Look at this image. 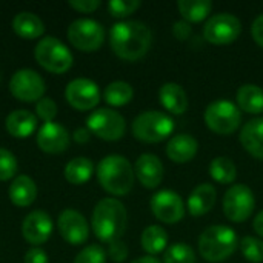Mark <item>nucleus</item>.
I'll return each instance as SVG.
<instances>
[{"instance_id":"f257e3e1","label":"nucleus","mask_w":263,"mask_h":263,"mask_svg":"<svg viewBox=\"0 0 263 263\" xmlns=\"http://www.w3.org/2000/svg\"><path fill=\"white\" fill-rule=\"evenodd\" d=\"M151 42V29L139 20L117 22L109 31V43L112 51L116 55L128 62L142 59L148 52Z\"/></svg>"},{"instance_id":"f03ea898","label":"nucleus","mask_w":263,"mask_h":263,"mask_svg":"<svg viewBox=\"0 0 263 263\" xmlns=\"http://www.w3.org/2000/svg\"><path fill=\"white\" fill-rule=\"evenodd\" d=\"M91 225L99 240L106 243L120 240L128 225L125 205L112 197L102 199L92 211Z\"/></svg>"},{"instance_id":"7ed1b4c3","label":"nucleus","mask_w":263,"mask_h":263,"mask_svg":"<svg viewBox=\"0 0 263 263\" xmlns=\"http://www.w3.org/2000/svg\"><path fill=\"white\" fill-rule=\"evenodd\" d=\"M97 179L105 191L112 196H125L133 190L134 170L126 157L109 154L97 165Z\"/></svg>"},{"instance_id":"20e7f679","label":"nucleus","mask_w":263,"mask_h":263,"mask_svg":"<svg viewBox=\"0 0 263 263\" xmlns=\"http://www.w3.org/2000/svg\"><path fill=\"white\" fill-rule=\"evenodd\" d=\"M239 247L237 234L225 225L206 228L199 237V251L208 262H223L230 259Z\"/></svg>"},{"instance_id":"39448f33","label":"nucleus","mask_w":263,"mask_h":263,"mask_svg":"<svg viewBox=\"0 0 263 263\" xmlns=\"http://www.w3.org/2000/svg\"><path fill=\"white\" fill-rule=\"evenodd\" d=\"M34 57L40 66L54 74L66 72L74 63V57L69 48L62 40L52 35L39 40L34 49Z\"/></svg>"},{"instance_id":"423d86ee","label":"nucleus","mask_w":263,"mask_h":263,"mask_svg":"<svg viewBox=\"0 0 263 263\" xmlns=\"http://www.w3.org/2000/svg\"><path fill=\"white\" fill-rule=\"evenodd\" d=\"M174 131V120L162 111H145L133 122V134L145 143H159Z\"/></svg>"},{"instance_id":"0eeeda50","label":"nucleus","mask_w":263,"mask_h":263,"mask_svg":"<svg viewBox=\"0 0 263 263\" xmlns=\"http://www.w3.org/2000/svg\"><path fill=\"white\" fill-rule=\"evenodd\" d=\"M240 122L242 116L239 106L230 100H216L205 109V123L216 134H233L240 126Z\"/></svg>"},{"instance_id":"6e6552de","label":"nucleus","mask_w":263,"mask_h":263,"mask_svg":"<svg viewBox=\"0 0 263 263\" xmlns=\"http://www.w3.org/2000/svg\"><path fill=\"white\" fill-rule=\"evenodd\" d=\"M86 128L94 136L108 142H114L125 136L126 122L123 116L119 114L117 111L109 109V108H100V109L92 111L88 116Z\"/></svg>"},{"instance_id":"1a4fd4ad","label":"nucleus","mask_w":263,"mask_h":263,"mask_svg":"<svg viewBox=\"0 0 263 263\" xmlns=\"http://www.w3.org/2000/svg\"><path fill=\"white\" fill-rule=\"evenodd\" d=\"M68 39L74 48L92 52L103 45L105 29L94 18H77L68 28Z\"/></svg>"},{"instance_id":"9d476101","label":"nucleus","mask_w":263,"mask_h":263,"mask_svg":"<svg viewBox=\"0 0 263 263\" xmlns=\"http://www.w3.org/2000/svg\"><path fill=\"white\" fill-rule=\"evenodd\" d=\"M223 214L227 219L236 223H242L248 220L254 211V194L251 188L243 183L233 185L223 196Z\"/></svg>"},{"instance_id":"9b49d317","label":"nucleus","mask_w":263,"mask_h":263,"mask_svg":"<svg viewBox=\"0 0 263 263\" xmlns=\"http://www.w3.org/2000/svg\"><path fill=\"white\" fill-rule=\"evenodd\" d=\"M45 80L42 79V76L31 69V68H22L17 69L11 80H9V91L11 94L22 100V102H39L40 99H43L45 94Z\"/></svg>"},{"instance_id":"f8f14e48","label":"nucleus","mask_w":263,"mask_h":263,"mask_svg":"<svg viewBox=\"0 0 263 263\" xmlns=\"http://www.w3.org/2000/svg\"><path fill=\"white\" fill-rule=\"evenodd\" d=\"M242 32L240 20L230 14L220 12L213 15L203 26V37L213 45H228L233 43Z\"/></svg>"},{"instance_id":"ddd939ff","label":"nucleus","mask_w":263,"mask_h":263,"mask_svg":"<svg viewBox=\"0 0 263 263\" xmlns=\"http://www.w3.org/2000/svg\"><path fill=\"white\" fill-rule=\"evenodd\" d=\"M65 97L72 108L79 111H89L100 102V89L94 80L79 77L66 85Z\"/></svg>"},{"instance_id":"4468645a","label":"nucleus","mask_w":263,"mask_h":263,"mask_svg":"<svg viewBox=\"0 0 263 263\" xmlns=\"http://www.w3.org/2000/svg\"><path fill=\"white\" fill-rule=\"evenodd\" d=\"M149 206L156 219L168 225L180 222L185 216V205L182 197L171 190L156 193L149 202Z\"/></svg>"},{"instance_id":"2eb2a0df","label":"nucleus","mask_w":263,"mask_h":263,"mask_svg":"<svg viewBox=\"0 0 263 263\" xmlns=\"http://www.w3.org/2000/svg\"><path fill=\"white\" fill-rule=\"evenodd\" d=\"M62 237L71 245H82L88 240L89 227L86 219L76 210H63L57 220Z\"/></svg>"},{"instance_id":"dca6fc26","label":"nucleus","mask_w":263,"mask_h":263,"mask_svg":"<svg viewBox=\"0 0 263 263\" xmlns=\"http://www.w3.org/2000/svg\"><path fill=\"white\" fill-rule=\"evenodd\" d=\"M52 219L45 211H31L22 222V236L31 245L45 243L52 234Z\"/></svg>"},{"instance_id":"f3484780","label":"nucleus","mask_w":263,"mask_h":263,"mask_svg":"<svg viewBox=\"0 0 263 263\" xmlns=\"http://www.w3.org/2000/svg\"><path fill=\"white\" fill-rule=\"evenodd\" d=\"M69 133L68 129L57 122H46L37 133V145L43 153L59 154L69 146Z\"/></svg>"},{"instance_id":"a211bd4d","label":"nucleus","mask_w":263,"mask_h":263,"mask_svg":"<svg viewBox=\"0 0 263 263\" xmlns=\"http://www.w3.org/2000/svg\"><path fill=\"white\" fill-rule=\"evenodd\" d=\"M163 173V165L160 159L154 154H142L136 160L134 174L139 179V182L148 190H153L162 183Z\"/></svg>"},{"instance_id":"6ab92c4d","label":"nucleus","mask_w":263,"mask_h":263,"mask_svg":"<svg viewBox=\"0 0 263 263\" xmlns=\"http://www.w3.org/2000/svg\"><path fill=\"white\" fill-rule=\"evenodd\" d=\"M5 125L12 137L26 139L37 129V117L28 109H15L8 114Z\"/></svg>"},{"instance_id":"aec40b11","label":"nucleus","mask_w":263,"mask_h":263,"mask_svg":"<svg viewBox=\"0 0 263 263\" xmlns=\"http://www.w3.org/2000/svg\"><path fill=\"white\" fill-rule=\"evenodd\" d=\"M199 143L190 134H177L166 145V156L174 163H186L197 154Z\"/></svg>"},{"instance_id":"412c9836","label":"nucleus","mask_w":263,"mask_h":263,"mask_svg":"<svg viewBox=\"0 0 263 263\" xmlns=\"http://www.w3.org/2000/svg\"><path fill=\"white\" fill-rule=\"evenodd\" d=\"M216 188L211 183L197 185L188 197V211L194 217L208 214L216 203Z\"/></svg>"},{"instance_id":"4be33fe9","label":"nucleus","mask_w":263,"mask_h":263,"mask_svg":"<svg viewBox=\"0 0 263 263\" xmlns=\"http://www.w3.org/2000/svg\"><path fill=\"white\" fill-rule=\"evenodd\" d=\"M240 143L248 154L263 160V117L250 120L242 128Z\"/></svg>"},{"instance_id":"5701e85b","label":"nucleus","mask_w":263,"mask_h":263,"mask_svg":"<svg viewBox=\"0 0 263 263\" xmlns=\"http://www.w3.org/2000/svg\"><path fill=\"white\" fill-rule=\"evenodd\" d=\"M8 196L15 206H29L37 197V185L29 176L20 174L11 182Z\"/></svg>"},{"instance_id":"b1692460","label":"nucleus","mask_w":263,"mask_h":263,"mask_svg":"<svg viewBox=\"0 0 263 263\" xmlns=\"http://www.w3.org/2000/svg\"><path fill=\"white\" fill-rule=\"evenodd\" d=\"M162 106L173 114H183L188 109V96L177 83H165L159 91Z\"/></svg>"},{"instance_id":"393cba45","label":"nucleus","mask_w":263,"mask_h":263,"mask_svg":"<svg viewBox=\"0 0 263 263\" xmlns=\"http://www.w3.org/2000/svg\"><path fill=\"white\" fill-rule=\"evenodd\" d=\"M12 28L17 35L28 40L37 39L45 32V25L42 18L31 11H22L15 14V17L12 18Z\"/></svg>"},{"instance_id":"a878e982","label":"nucleus","mask_w":263,"mask_h":263,"mask_svg":"<svg viewBox=\"0 0 263 263\" xmlns=\"http://www.w3.org/2000/svg\"><path fill=\"white\" fill-rule=\"evenodd\" d=\"M237 105L245 112L260 114L263 112V89L253 83L240 86L237 91Z\"/></svg>"},{"instance_id":"bb28decb","label":"nucleus","mask_w":263,"mask_h":263,"mask_svg":"<svg viewBox=\"0 0 263 263\" xmlns=\"http://www.w3.org/2000/svg\"><path fill=\"white\" fill-rule=\"evenodd\" d=\"M94 173V163L88 157H76L65 166V177L72 185L86 183Z\"/></svg>"},{"instance_id":"cd10ccee","label":"nucleus","mask_w":263,"mask_h":263,"mask_svg":"<svg viewBox=\"0 0 263 263\" xmlns=\"http://www.w3.org/2000/svg\"><path fill=\"white\" fill-rule=\"evenodd\" d=\"M177 8L180 15L188 23L202 22L213 9V3L210 0H180L177 2Z\"/></svg>"},{"instance_id":"c85d7f7f","label":"nucleus","mask_w":263,"mask_h":263,"mask_svg":"<svg viewBox=\"0 0 263 263\" xmlns=\"http://www.w3.org/2000/svg\"><path fill=\"white\" fill-rule=\"evenodd\" d=\"M140 243H142V248L148 254H151V256L159 254L166 250V245H168L166 231L159 225H151L142 233Z\"/></svg>"},{"instance_id":"c756f323","label":"nucleus","mask_w":263,"mask_h":263,"mask_svg":"<svg viewBox=\"0 0 263 263\" xmlns=\"http://www.w3.org/2000/svg\"><path fill=\"white\" fill-rule=\"evenodd\" d=\"M134 96V89L129 83L123 80H116L111 82L103 92V99L108 105L111 106H123L131 102Z\"/></svg>"},{"instance_id":"7c9ffc66","label":"nucleus","mask_w":263,"mask_h":263,"mask_svg":"<svg viewBox=\"0 0 263 263\" xmlns=\"http://www.w3.org/2000/svg\"><path fill=\"white\" fill-rule=\"evenodd\" d=\"M210 176L222 185H230L237 177V168L228 157H216L210 163Z\"/></svg>"},{"instance_id":"2f4dec72","label":"nucleus","mask_w":263,"mask_h":263,"mask_svg":"<svg viewBox=\"0 0 263 263\" xmlns=\"http://www.w3.org/2000/svg\"><path fill=\"white\" fill-rule=\"evenodd\" d=\"M165 263H196L194 250L186 243H173L165 250Z\"/></svg>"},{"instance_id":"473e14b6","label":"nucleus","mask_w":263,"mask_h":263,"mask_svg":"<svg viewBox=\"0 0 263 263\" xmlns=\"http://www.w3.org/2000/svg\"><path fill=\"white\" fill-rule=\"evenodd\" d=\"M240 251L243 257L251 263L263 262V242L260 239L247 236L240 240Z\"/></svg>"},{"instance_id":"72a5a7b5","label":"nucleus","mask_w":263,"mask_h":263,"mask_svg":"<svg viewBox=\"0 0 263 263\" xmlns=\"http://www.w3.org/2000/svg\"><path fill=\"white\" fill-rule=\"evenodd\" d=\"M17 168H18V163H17L15 156L8 149L0 148V180L6 182L12 179L17 173Z\"/></svg>"},{"instance_id":"f704fd0d","label":"nucleus","mask_w":263,"mask_h":263,"mask_svg":"<svg viewBox=\"0 0 263 263\" xmlns=\"http://www.w3.org/2000/svg\"><path fill=\"white\" fill-rule=\"evenodd\" d=\"M140 5L142 3L139 0H111L108 3V9L112 17L123 18V17L136 12L140 8Z\"/></svg>"},{"instance_id":"c9c22d12","label":"nucleus","mask_w":263,"mask_h":263,"mask_svg":"<svg viewBox=\"0 0 263 263\" xmlns=\"http://www.w3.org/2000/svg\"><path fill=\"white\" fill-rule=\"evenodd\" d=\"M74 263H106V253L99 245H89L76 256Z\"/></svg>"},{"instance_id":"e433bc0d","label":"nucleus","mask_w":263,"mask_h":263,"mask_svg":"<svg viewBox=\"0 0 263 263\" xmlns=\"http://www.w3.org/2000/svg\"><path fill=\"white\" fill-rule=\"evenodd\" d=\"M35 114L46 123L54 122V117L57 116V105L52 99L43 97L35 103Z\"/></svg>"},{"instance_id":"4c0bfd02","label":"nucleus","mask_w":263,"mask_h":263,"mask_svg":"<svg viewBox=\"0 0 263 263\" xmlns=\"http://www.w3.org/2000/svg\"><path fill=\"white\" fill-rule=\"evenodd\" d=\"M108 254H109V257H111L114 262H123V260L128 257V247H126V243H125L123 240L111 242V243H109Z\"/></svg>"},{"instance_id":"58836bf2","label":"nucleus","mask_w":263,"mask_h":263,"mask_svg":"<svg viewBox=\"0 0 263 263\" xmlns=\"http://www.w3.org/2000/svg\"><path fill=\"white\" fill-rule=\"evenodd\" d=\"M68 5L79 12H92L100 6L99 0H69Z\"/></svg>"},{"instance_id":"ea45409f","label":"nucleus","mask_w":263,"mask_h":263,"mask_svg":"<svg viewBox=\"0 0 263 263\" xmlns=\"http://www.w3.org/2000/svg\"><path fill=\"white\" fill-rule=\"evenodd\" d=\"M23 263H49V259H48V254L42 248L34 247L28 250V253L25 254Z\"/></svg>"},{"instance_id":"a19ab883","label":"nucleus","mask_w":263,"mask_h":263,"mask_svg":"<svg viewBox=\"0 0 263 263\" xmlns=\"http://www.w3.org/2000/svg\"><path fill=\"white\" fill-rule=\"evenodd\" d=\"M193 29H191V25L185 20H180V22H176L173 25V34L177 40H186L190 39Z\"/></svg>"},{"instance_id":"79ce46f5","label":"nucleus","mask_w":263,"mask_h":263,"mask_svg":"<svg viewBox=\"0 0 263 263\" xmlns=\"http://www.w3.org/2000/svg\"><path fill=\"white\" fill-rule=\"evenodd\" d=\"M251 35L254 39V42L262 46L263 48V14L259 15L254 22H253V26H251Z\"/></svg>"},{"instance_id":"37998d69","label":"nucleus","mask_w":263,"mask_h":263,"mask_svg":"<svg viewBox=\"0 0 263 263\" xmlns=\"http://www.w3.org/2000/svg\"><path fill=\"white\" fill-rule=\"evenodd\" d=\"M89 136H91V133H89L88 128H77L74 131V134H72V139L77 143H86L89 140Z\"/></svg>"},{"instance_id":"c03bdc74","label":"nucleus","mask_w":263,"mask_h":263,"mask_svg":"<svg viewBox=\"0 0 263 263\" xmlns=\"http://www.w3.org/2000/svg\"><path fill=\"white\" fill-rule=\"evenodd\" d=\"M253 227H254V231H256L260 237H263V210L256 216Z\"/></svg>"},{"instance_id":"a18cd8bd","label":"nucleus","mask_w":263,"mask_h":263,"mask_svg":"<svg viewBox=\"0 0 263 263\" xmlns=\"http://www.w3.org/2000/svg\"><path fill=\"white\" fill-rule=\"evenodd\" d=\"M131 263H162L159 259L153 257V256H145V257H139L136 260H133Z\"/></svg>"}]
</instances>
